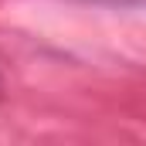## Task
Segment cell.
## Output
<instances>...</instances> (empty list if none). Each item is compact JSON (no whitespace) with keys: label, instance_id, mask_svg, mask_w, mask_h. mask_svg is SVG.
<instances>
[{"label":"cell","instance_id":"1","mask_svg":"<svg viewBox=\"0 0 146 146\" xmlns=\"http://www.w3.org/2000/svg\"><path fill=\"white\" fill-rule=\"evenodd\" d=\"M0 99H3V75H0Z\"/></svg>","mask_w":146,"mask_h":146}]
</instances>
